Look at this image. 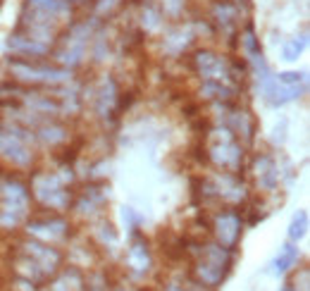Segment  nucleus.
<instances>
[{
	"mask_svg": "<svg viewBox=\"0 0 310 291\" xmlns=\"http://www.w3.org/2000/svg\"><path fill=\"white\" fill-rule=\"evenodd\" d=\"M305 212H298L296 215V220H293V225H291V239H298V237H303V232H305Z\"/></svg>",
	"mask_w": 310,
	"mask_h": 291,
	"instance_id": "obj_1",
	"label": "nucleus"
},
{
	"mask_svg": "<svg viewBox=\"0 0 310 291\" xmlns=\"http://www.w3.org/2000/svg\"><path fill=\"white\" fill-rule=\"evenodd\" d=\"M301 50H303V41L301 43H298V41H291V43H286V46H284V55H286V60H296Z\"/></svg>",
	"mask_w": 310,
	"mask_h": 291,
	"instance_id": "obj_2",
	"label": "nucleus"
}]
</instances>
